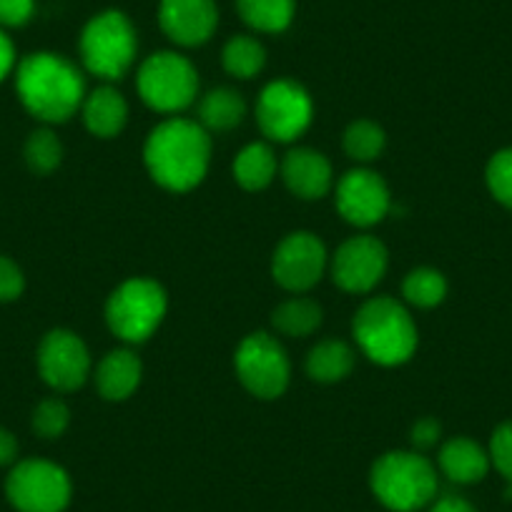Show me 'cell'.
I'll list each match as a JSON object with an SVG mask.
<instances>
[{
	"label": "cell",
	"instance_id": "83f0119b",
	"mask_svg": "<svg viewBox=\"0 0 512 512\" xmlns=\"http://www.w3.org/2000/svg\"><path fill=\"white\" fill-rule=\"evenodd\" d=\"M63 156H66L63 141L58 139L51 126L36 128L23 144V161L36 176H51L53 171L61 169Z\"/></svg>",
	"mask_w": 512,
	"mask_h": 512
},
{
	"label": "cell",
	"instance_id": "9a60e30c",
	"mask_svg": "<svg viewBox=\"0 0 512 512\" xmlns=\"http://www.w3.org/2000/svg\"><path fill=\"white\" fill-rule=\"evenodd\" d=\"M159 26L176 46H204L219 26V8L214 0H161Z\"/></svg>",
	"mask_w": 512,
	"mask_h": 512
},
{
	"label": "cell",
	"instance_id": "1f68e13d",
	"mask_svg": "<svg viewBox=\"0 0 512 512\" xmlns=\"http://www.w3.org/2000/svg\"><path fill=\"white\" fill-rule=\"evenodd\" d=\"M26 292V274L11 256L0 254V304L18 302Z\"/></svg>",
	"mask_w": 512,
	"mask_h": 512
},
{
	"label": "cell",
	"instance_id": "30bf717a",
	"mask_svg": "<svg viewBox=\"0 0 512 512\" xmlns=\"http://www.w3.org/2000/svg\"><path fill=\"white\" fill-rule=\"evenodd\" d=\"M256 123L272 144H292L312 126L314 101L307 88L289 78L267 83L256 98Z\"/></svg>",
	"mask_w": 512,
	"mask_h": 512
},
{
	"label": "cell",
	"instance_id": "d590c367",
	"mask_svg": "<svg viewBox=\"0 0 512 512\" xmlns=\"http://www.w3.org/2000/svg\"><path fill=\"white\" fill-rule=\"evenodd\" d=\"M18 452H21V445H18V437L13 435L8 427L0 425V467H13L18 462Z\"/></svg>",
	"mask_w": 512,
	"mask_h": 512
},
{
	"label": "cell",
	"instance_id": "9c48e42d",
	"mask_svg": "<svg viewBox=\"0 0 512 512\" xmlns=\"http://www.w3.org/2000/svg\"><path fill=\"white\" fill-rule=\"evenodd\" d=\"M71 495L68 472L43 457L18 460L6 477V497L18 512H63Z\"/></svg>",
	"mask_w": 512,
	"mask_h": 512
},
{
	"label": "cell",
	"instance_id": "d4e9b609",
	"mask_svg": "<svg viewBox=\"0 0 512 512\" xmlns=\"http://www.w3.org/2000/svg\"><path fill=\"white\" fill-rule=\"evenodd\" d=\"M342 149L359 166H369L387 149V134L372 118H357V121H352L344 128Z\"/></svg>",
	"mask_w": 512,
	"mask_h": 512
},
{
	"label": "cell",
	"instance_id": "6da1fadb",
	"mask_svg": "<svg viewBox=\"0 0 512 512\" xmlns=\"http://www.w3.org/2000/svg\"><path fill=\"white\" fill-rule=\"evenodd\" d=\"M144 166L161 189L186 194L209 174L211 134L196 118L169 116L146 136Z\"/></svg>",
	"mask_w": 512,
	"mask_h": 512
},
{
	"label": "cell",
	"instance_id": "d6986e66",
	"mask_svg": "<svg viewBox=\"0 0 512 512\" xmlns=\"http://www.w3.org/2000/svg\"><path fill=\"white\" fill-rule=\"evenodd\" d=\"M437 467L455 485H475V482L485 480L492 462L490 452L480 442L460 435L442 442L440 455H437Z\"/></svg>",
	"mask_w": 512,
	"mask_h": 512
},
{
	"label": "cell",
	"instance_id": "277c9868",
	"mask_svg": "<svg viewBox=\"0 0 512 512\" xmlns=\"http://www.w3.org/2000/svg\"><path fill=\"white\" fill-rule=\"evenodd\" d=\"M372 495L392 512H417L437 497V470L422 452L392 450L369 470Z\"/></svg>",
	"mask_w": 512,
	"mask_h": 512
},
{
	"label": "cell",
	"instance_id": "7402d4cb",
	"mask_svg": "<svg viewBox=\"0 0 512 512\" xmlns=\"http://www.w3.org/2000/svg\"><path fill=\"white\" fill-rule=\"evenodd\" d=\"M231 174H234V181L244 191H264L267 186H272V181L279 174V161L272 144H267V141L246 144L236 154L234 164H231Z\"/></svg>",
	"mask_w": 512,
	"mask_h": 512
},
{
	"label": "cell",
	"instance_id": "5bb4252c",
	"mask_svg": "<svg viewBox=\"0 0 512 512\" xmlns=\"http://www.w3.org/2000/svg\"><path fill=\"white\" fill-rule=\"evenodd\" d=\"M334 206L347 224L357 229L382 224L392 209L390 186L369 166H357L334 184Z\"/></svg>",
	"mask_w": 512,
	"mask_h": 512
},
{
	"label": "cell",
	"instance_id": "8992f818",
	"mask_svg": "<svg viewBox=\"0 0 512 512\" xmlns=\"http://www.w3.org/2000/svg\"><path fill=\"white\" fill-rule=\"evenodd\" d=\"M78 48H81L83 68L91 76L111 83L134 68L139 38L126 13L103 11L83 26Z\"/></svg>",
	"mask_w": 512,
	"mask_h": 512
},
{
	"label": "cell",
	"instance_id": "7a4b0ae2",
	"mask_svg": "<svg viewBox=\"0 0 512 512\" xmlns=\"http://www.w3.org/2000/svg\"><path fill=\"white\" fill-rule=\"evenodd\" d=\"M16 93L21 106L43 126H58L81 111L86 78L76 63L53 51H36L16 66Z\"/></svg>",
	"mask_w": 512,
	"mask_h": 512
},
{
	"label": "cell",
	"instance_id": "2e32d148",
	"mask_svg": "<svg viewBox=\"0 0 512 512\" xmlns=\"http://www.w3.org/2000/svg\"><path fill=\"white\" fill-rule=\"evenodd\" d=\"M284 186L302 201H319L334 191V169L332 161L317 149L297 146L289 151L279 164Z\"/></svg>",
	"mask_w": 512,
	"mask_h": 512
},
{
	"label": "cell",
	"instance_id": "8fae6325",
	"mask_svg": "<svg viewBox=\"0 0 512 512\" xmlns=\"http://www.w3.org/2000/svg\"><path fill=\"white\" fill-rule=\"evenodd\" d=\"M36 367L53 392L68 395L88 382L93 374V359L81 334L71 329H51L38 342Z\"/></svg>",
	"mask_w": 512,
	"mask_h": 512
},
{
	"label": "cell",
	"instance_id": "44dd1931",
	"mask_svg": "<svg viewBox=\"0 0 512 512\" xmlns=\"http://www.w3.org/2000/svg\"><path fill=\"white\" fill-rule=\"evenodd\" d=\"M357 354H354L352 344L342 342V339H322L314 344L307 354V377L319 384H337L352 374Z\"/></svg>",
	"mask_w": 512,
	"mask_h": 512
},
{
	"label": "cell",
	"instance_id": "e575fe53",
	"mask_svg": "<svg viewBox=\"0 0 512 512\" xmlns=\"http://www.w3.org/2000/svg\"><path fill=\"white\" fill-rule=\"evenodd\" d=\"M16 66H18L16 43H13L11 36L0 28V83L16 73Z\"/></svg>",
	"mask_w": 512,
	"mask_h": 512
},
{
	"label": "cell",
	"instance_id": "484cf974",
	"mask_svg": "<svg viewBox=\"0 0 512 512\" xmlns=\"http://www.w3.org/2000/svg\"><path fill=\"white\" fill-rule=\"evenodd\" d=\"M241 21L259 33H282L294 21V0H236Z\"/></svg>",
	"mask_w": 512,
	"mask_h": 512
},
{
	"label": "cell",
	"instance_id": "7c38bea8",
	"mask_svg": "<svg viewBox=\"0 0 512 512\" xmlns=\"http://www.w3.org/2000/svg\"><path fill=\"white\" fill-rule=\"evenodd\" d=\"M329 272V251L312 231H292L272 254V279L292 294H307Z\"/></svg>",
	"mask_w": 512,
	"mask_h": 512
},
{
	"label": "cell",
	"instance_id": "3957f363",
	"mask_svg": "<svg viewBox=\"0 0 512 512\" xmlns=\"http://www.w3.org/2000/svg\"><path fill=\"white\" fill-rule=\"evenodd\" d=\"M352 337L357 349L379 367L410 362L420 344V332L407 304L392 297H372L354 312Z\"/></svg>",
	"mask_w": 512,
	"mask_h": 512
},
{
	"label": "cell",
	"instance_id": "ba28073f",
	"mask_svg": "<svg viewBox=\"0 0 512 512\" xmlns=\"http://www.w3.org/2000/svg\"><path fill=\"white\" fill-rule=\"evenodd\" d=\"M234 372L256 400H279L292 382V362L272 332H251L234 352Z\"/></svg>",
	"mask_w": 512,
	"mask_h": 512
},
{
	"label": "cell",
	"instance_id": "8d00e7d4",
	"mask_svg": "<svg viewBox=\"0 0 512 512\" xmlns=\"http://www.w3.org/2000/svg\"><path fill=\"white\" fill-rule=\"evenodd\" d=\"M430 512H477V510L470 500H465V497L442 495V497H435Z\"/></svg>",
	"mask_w": 512,
	"mask_h": 512
},
{
	"label": "cell",
	"instance_id": "4fadbf2b",
	"mask_svg": "<svg viewBox=\"0 0 512 512\" xmlns=\"http://www.w3.org/2000/svg\"><path fill=\"white\" fill-rule=\"evenodd\" d=\"M390 269V251L377 236L359 234L329 256V277L342 292L369 294Z\"/></svg>",
	"mask_w": 512,
	"mask_h": 512
},
{
	"label": "cell",
	"instance_id": "f546056e",
	"mask_svg": "<svg viewBox=\"0 0 512 512\" xmlns=\"http://www.w3.org/2000/svg\"><path fill=\"white\" fill-rule=\"evenodd\" d=\"M485 184L492 199L512 211V146L490 156L485 166Z\"/></svg>",
	"mask_w": 512,
	"mask_h": 512
},
{
	"label": "cell",
	"instance_id": "5b68a950",
	"mask_svg": "<svg viewBox=\"0 0 512 512\" xmlns=\"http://www.w3.org/2000/svg\"><path fill=\"white\" fill-rule=\"evenodd\" d=\"M169 312L166 289L156 279L131 277L118 284L106 299V327L123 344H144L159 332Z\"/></svg>",
	"mask_w": 512,
	"mask_h": 512
},
{
	"label": "cell",
	"instance_id": "cb8c5ba5",
	"mask_svg": "<svg viewBox=\"0 0 512 512\" xmlns=\"http://www.w3.org/2000/svg\"><path fill=\"white\" fill-rule=\"evenodd\" d=\"M221 66L236 81H251L267 66V48L254 36H234L221 51Z\"/></svg>",
	"mask_w": 512,
	"mask_h": 512
},
{
	"label": "cell",
	"instance_id": "f1b7e54d",
	"mask_svg": "<svg viewBox=\"0 0 512 512\" xmlns=\"http://www.w3.org/2000/svg\"><path fill=\"white\" fill-rule=\"evenodd\" d=\"M31 427L41 440H58L71 427V407L61 397H46L33 410Z\"/></svg>",
	"mask_w": 512,
	"mask_h": 512
},
{
	"label": "cell",
	"instance_id": "ac0fdd59",
	"mask_svg": "<svg viewBox=\"0 0 512 512\" xmlns=\"http://www.w3.org/2000/svg\"><path fill=\"white\" fill-rule=\"evenodd\" d=\"M83 126L96 139H116L128 123V101L111 83L93 88L81 103Z\"/></svg>",
	"mask_w": 512,
	"mask_h": 512
},
{
	"label": "cell",
	"instance_id": "d6a6232c",
	"mask_svg": "<svg viewBox=\"0 0 512 512\" xmlns=\"http://www.w3.org/2000/svg\"><path fill=\"white\" fill-rule=\"evenodd\" d=\"M442 442V425L435 417H422L410 427V445L415 452L425 455L427 450H435Z\"/></svg>",
	"mask_w": 512,
	"mask_h": 512
},
{
	"label": "cell",
	"instance_id": "4316f807",
	"mask_svg": "<svg viewBox=\"0 0 512 512\" xmlns=\"http://www.w3.org/2000/svg\"><path fill=\"white\" fill-rule=\"evenodd\" d=\"M447 277L435 267H417L407 272L402 282V297L407 307L435 309L447 297Z\"/></svg>",
	"mask_w": 512,
	"mask_h": 512
},
{
	"label": "cell",
	"instance_id": "4dcf8cb0",
	"mask_svg": "<svg viewBox=\"0 0 512 512\" xmlns=\"http://www.w3.org/2000/svg\"><path fill=\"white\" fill-rule=\"evenodd\" d=\"M487 452H490L492 467L505 477L507 485H512V420L495 427Z\"/></svg>",
	"mask_w": 512,
	"mask_h": 512
},
{
	"label": "cell",
	"instance_id": "52a82bcc",
	"mask_svg": "<svg viewBox=\"0 0 512 512\" xmlns=\"http://www.w3.org/2000/svg\"><path fill=\"white\" fill-rule=\"evenodd\" d=\"M139 96L151 111L179 116L194 106L199 96V71L186 56L176 51L151 53L136 73Z\"/></svg>",
	"mask_w": 512,
	"mask_h": 512
},
{
	"label": "cell",
	"instance_id": "ffe728a7",
	"mask_svg": "<svg viewBox=\"0 0 512 512\" xmlns=\"http://www.w3.org/2000/svg\"><path fill=\"white\" fill-rule=\"evenodd\" d=\"M196 121L209 131V134H226L241 126L246 118V101L236 88L216 86L201 96L196 108Z\"/></svg>",
	"mask_w": 512,
	"mask_h": 512
},
{
	"label": "cell",
	"instance_id": "836d02e7",
	"mask_svg": "<svg viewBox=\"0 0 512 512\" xmlns=\"http://www.w3.org/2000/svg\"><path fill=\"white\" fill-rule=\"evenodd\" d=\"M36 16V0H0V28H23Z\"/></svg>",
	"mask_w": 512,
	"mask_h": 512
},
{
	"label": "cell",
	"instance_id": "603a6c76",
	"mask_svg": "<svg viewBox=\"0 0 512 512\" xmlns=\"http://www.w3.org/2000/svg\"><path fill=\"white\" fill-rule=\"evenodd\" d=\"M322 322H324L322 304L304 297V294H294L292 299L282 302L272 312L274 332L289 339L312 337V334L322 327Z\"/></svg>",
	"mask_w": 512,
	"mask_h": 512
},
{
	"label": "cell",
	"instance_id": "e0dca14e",
	"mask_svg": "<svg viewBox=\"0 0 512 512\" xmlns=\"http://www.w3.org/2000/svg\"><path fill=\"white\" fill-rule=\"evenodd\" d=\"M144 364L131 347H118L103 354L93 369L98 395L106 402H126L141 387Z\"/></svg>",
	"mask_w": 512,
	"mask_h": 512
}]
</instances>
